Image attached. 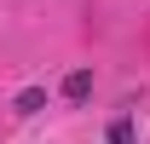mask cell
<instances>
[{
	"mask_svg": "<svg viewBox=\"0 0 150 144\" xmlns=\"http://www.w3.org/2000/svg\"><path fill=\"white\" fill-rule=\"evenodd\" d=\"M46 104H52V87H46V81H29V87L12 98V115H40Z\"/></svg>",
	"mask_w": 150,
	"mask_h": 144,
	"instance_id": "obj_2",
	"label": "cell"
},
{
	"mask_svg": "<svg viewBox=\"0 0 150 144\" xmlns=\"http://www.w3.org/2000/svg\"><path fill=\"white\" fill-rule=\"evenodd\" d=\"M104 144H139V121H133L127 109H121V115L104 127Z\"/></svg>",
	"mask_w": 150,
	"mask_h": 144,
	"instance_id": "obj_3",
	"label": "cell"
},
{
	"mask_svg": "<svg viewBox=\"0 0 150 144\" xmlns=\"http://www.w3.org/2000/svg\"><path fill=\"white\" fill-rule=\"evenodd\" d=\"M58 98H64V104H87V98H93V69H87V64L69 69L64 81H58Z\"/></svg>",
	"mask_w": 150,
	"mask_h": 144,
	"instance_id": "obj_1",
	"label": "cell"
}]
</instances>
